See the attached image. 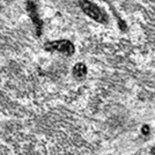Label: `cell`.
Segmentation results:
<instances>
[{"instance_id": "1", "label": "cell", "mask_w": 155, "mask_h": 155, "mask_svg": "<svg viewBox=\"0 0 155 155\" xmlns=\"http://www.w3.org/2000/svg\"><path fill=\"white\" fill-rule=\"evenodd\" d=\"M79 2H80L81 9L91 19H93L94 21L98 22V23H105L107 22V20H108L107 15H105V13L97 5L93 4V2L88 1V0H80Z\"/></svg>"}, {"instance_id": "2", "label": "cell", "mask_w": 155, "mask_h": 155, "mask_svg": "<svg viewBox=\"0 0 155 155\" xmlns=\"http://www.w3.org/2000/svg\"><path fill=\"white\" fill-rule=\"evenodd\" d=\"M45 50L50 52H60V53H64L67 56H71L75 51V46L73 45V43L67 41V39H59V41H51L49 43H46Z\"/></svg>"}, {"instance_id": "3", "label": "cell", "mask_w": 155, "mask_h": 155, "mask_svg": "<svg viewBox=\"0 0 155 155\" xmlns=\"http://www.w3.org/2000/svg\"><path fill=\"white\" fill-rule=\"evenodd\" d=\"M73 75L79 79V80H81V79H84L86 75H87V66L82 63H78V64L74 65V67H73Z\"/></svg>"}, {"instance_id": "4", "label": "cell", "mask_w": 155, "mask_h": 155, "mask_svg": "<svg viewBox=\"0 0 155 155\" xmlns=\"http://www.w3.org/2000/svg\"><path fill=\"white\" fill-rule=\"evenodd\" d=\"M148 132H149V127L147 125H143V127H142V133H143V134H147Z\"/></svg>"}]
</instances>
